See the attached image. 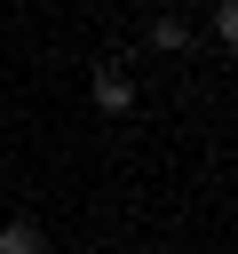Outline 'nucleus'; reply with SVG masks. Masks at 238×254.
<instances>
[{
	"mask_svg": "<svg viewBox=\"0 0 238 254\" xmlns=\"http://www.w3.org/2000/svg\"><path fill=\"white\" fill-rule=\"evenodd\" d=\"M87 95H95V111H103V119H127V111L143 103V87H135V71H127L119 56H103V64L87 71Z\"/></svg>",
	"mask_w": 238,
	"mask_h": 254,
	"instance_id": "nucleus-1",
	"label": "nucleus"
},
{
	"mask_svg": "<svg viewBox=\"0 0 238 254\" xmlns=\"http://www.w3.org/2000/svg\"><path fill=\"white\" fill-rule=\"evenodd\" d=\"M206 32H214V48H230V56H238V0H214Z\"/></svg>",
	"mask_w": 238,
	"mask_h": 254,
	"instance_id": "nucleus-4",
	"label": "nucleus"
},
{
	"mask_svg": "<svg viewBox=\"0 0 238 254\" xmlns=\"http://www.w3.org/2000/svg\"><path fill=\"white\" fill-rule=\"evenodd\" d=\"M143 40H151L159 56H190V48H198V32L182 24V8H167V16H151V32H143Z\"/></svg>",
	"mask_w": 238,
	"mask_h": 254,
	"instance_id": "nucleus-2",
	"label": "nucleus"
},
{
	"mask_svg": "<svg viewBox=\"0 0 238 254\" xmlns=\"http://www.w3.org/2000/svg\"><path fill=\"white\" fill-rule=\"evenodd\" d=\"M0 254H48V230L32 214H0Z\"/></svg>",
	"mask_w": 238,
	"mask_h": 254,
	"instance_id": "nucleus-3",
	"label": "nucleus"
},
{
	"mask_svg": "<svg viewBox=\"0 0 238 254\" xmlns=\"http://www.w3.org/2000/svg\"><path fill=\"white\" fill-rule=\"evenodd\" d=\"M0 214H8V183H0Z\"/></svg>",
	"mask_w": 238,
	"mask_h": 254,
	"instance_id": "nucleus-5",
	"label": "nucleus"
}]
</instances>
